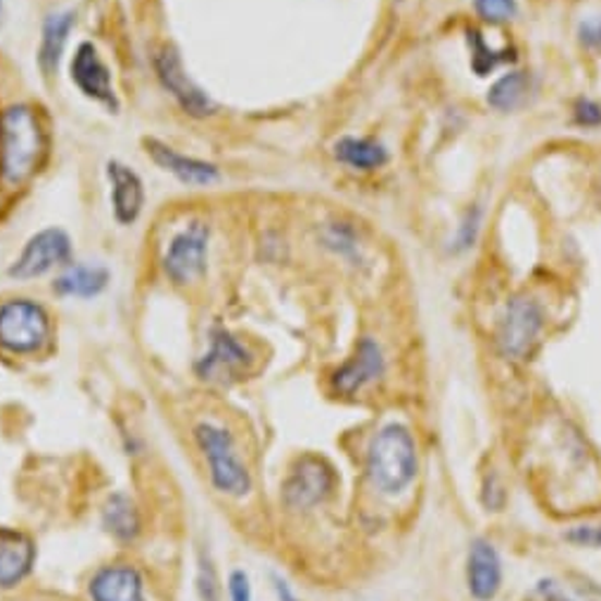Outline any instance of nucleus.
<instances>
[{"label":"nucleus","mask_w":601,"mask_h":601,"mask_svg":"<svg viewBox=\"0 0 601 601\" xmlns=\"http://www.w3.org/2000/svg\"><path fill=\"white\" fill-rule=\"evenodd\" d=\"M46 140L32 107L15 105L0 117V173L17 185L29 178L44 155Z\"/></svg>","instance_id":"nucleus-1"},{"label":"nucleus","mask_w":601,"mask_h":601,"mask_svg":"<svg viewBox=\"0 0 601 601\" xmlns=\"http://www.w3.org/2000/svg\"><path fill=\"white\" fill-rule=\"evenodd\" d=\"M368 473L386 495L402 493L417 477V447L408 426L388 424L372 438Z\"/></svg>","instance_id":"nucleus-2"},{"label":"nucleus","mask_w":601,"mask_h":601,"mask_svg":"<svg viewBox=\"0 0 601 601\" xmlns=\"http://www.w3.org/2000/svg\"><path fill=\"white\" fill-rule=\"evenodd\" d=\"M194 438H197L200 450L208 462V477H212L216 491L232 497L247 495L251 479L240 455L235 450L230 433L223 426L204 422L194 429Z\"/></svg>","instance_id":"nucleus-3"},{"label":"nucleus","mask_w":601,"mask_h":601,"mask_svg":"<svg viewBox=\"0 0 601 601\" xmlns=\"http://www.w3.org/2000/svg\"><path fill=\"white\" fill-rule=\"evenodd\" d=\"M50 337V320L29 299H12L0 305V346L10 353H36Z\"/></svg>","instance_id":"nucleus-4"},{"label":"nucleus","mask_w":601,"mask_h":601,"mask_svg":"<svg viewBox=\"0 0 601 601\" xmlns=\"http://www.w3.org/2000/svg\"><path fill=\"white\" fill-rule=\"evenodd\" d=\"M542 309L536 299L514 297L507 303L505 317L497 329V348L502 358L524 360L530 356L542 332Z\"/></svg>","instance_id":"nucleus-5"},{"label":"nucleus","mask_w":601,"mask_h":601,"mask_svg":"<svg viewBox=\"0 0 601 601\" xmlns=\"http://www.w3.org/2000/svg\"><path fill=\"white\" fill-rule=\"evenodd\" d=\"M208 256V228L202 223H192L180 230L164 256V271L176 285H190L206 273Z\"/></svg>","instance_id":"nucleus-6"},{"label":"nucleus","mask_w":601,"mask_h":601,"mask_svg":"<svg viewBox=\"0 0 601 601\" xmlns=\"http://www.w3.org/2000/svg\"><path fill=\"white\" fill-rule=\"evenodd\" d=\"M334 488V471L320 457H303L299 465L291 469L289 479L283 488L285 505L291 509H311L320 505Z\"/></svg>","instance_id":"nucleus-7"},{"label":"nucleus","mask_w":601,"mask_h":601,"mask_svg":"<svg viewBox=\"0 0 601 601\" xmlns=\"http://www.w3.org/2000/svg\"><path fill=\"white\" fill-rule=\"evenodd\" d=\"M251 353L249 348L235 339L228 329L216 327L212 332V348L197 362V372L202 380L216 384H230L249 370Z\"/></svg>","instance_id":"nucleus-8"},{"label":"nucleus","mask_w":601,"mask_h":601,"mask_svg":"<svg viewBox=\"0 0 601 601\" xmlns=\"http://www.w3.org/2000/svg\"><path fill=\"white\" fill-rule=\"evenodd\" d=\"M69 251H72V244H69V237L62 230H40L26 242L20 259L10 268V275L15 279H34L46 275L55 265H60L69 259Z\"/></svg>","instance_id":"nucleus-9"},{"label":"nucleus","mask_w":601,"mask_h":601,"mask_svg":"<svg viewBox=\"0 0 601 601\" xmlns=\"http://www.w3.org/2000/svg\"><path fill=\"white\" fill-rule=\"evenodd\" d=\"M155 67H157V74L164 83V88L169 91L178 105L183 107L188 115L192 117H206L214 111V103L212 97H208L197 83H194L183 69V60H180V55L173 50V48H164L157 60H155Z\"/></svg>","instance_id":"nucleus-10"},{"label":"nucleus","mask_w":601,"mask_h":601,"mask_svg":"<svg viewBox=\"0 0 601 601\" xmlns=\"http://www.w3.org/2000/svg\"><path fill=\"white\" fill-rule=\"evenodd\" d=\"M72 81L83 95L91 97V100L117 111L119 103L115 86H111V74L93 44H81L76 48V55L72 60Z\"/></svg>","instance_id":"nucleus-11"},{"label":"nucleus","mask_w":601,"mask_h":601,"mask_svg":"<svg viewBox=\"0 0 601 601\" xmlns=\"http://www.w3.org/2000/svg\"><path fill=\"white\" fill-rule=\"evenodd\" d=\"M386 370L384 353L376 341L362 339L356 346L353 358H348L344 365L334 372L332 388L341 396H356L360 388L376 382Z\"/></svg>","instance_id":"nucleus-12"},{"label":"nucleus","mask_w":601,"mask_h":601,"mask_svg":"<svg viewBox=\"0 0 601 601\" xmlns=\"http://www.w3.org/2000/svg\"><path fill=\"white\" fill-rule=\"evenodd\" d=\"M467 585L473 599L491 601L502 585V562L491 542L473 540L467 558Z\"/></svg>","instance_id":"nucleus-13"},{"label":"nucleus","mask_w":601,"mask_h":601,"mask_svg":"<svg viewBox=\"0 0 601 601\" xmlns=\"http://www.w3.org/2000/svg\"><path fill=\"white\" fill-rule=\"evenodd\" d=\"M93 601H145V585L133 566H105L91 578Z\"/></svg>","instance_id":"nucleus-14"},{"label":"nucleus","mask_w":601,"mask_h":601,"mask_svg":"<svg viewBox=\"0 0 601 601\" xmlns=\"http://www.w3.org/2000/svg\"><path fill=\"white\" fill-rule=\"evenodd\" d=\"M147 155L155 159V164L161 166L166 173L176 176L180 183L185 185L206 188L218 180V169L214 164L180 155V152L159 143V140H147Z\"/></svg>","instance_id":"nucleus-15"},{"label":"nucleus","mask_w":601,"mask_h":601,"mask_svg":"<svg viewBox=\"0 0 601 601\" xmlns=\"http://www.w3.org/2000/svg\"><path fill=\"white\" fill-rule=\"evenodd\" d=\"M107 176L111 183V206H115V216L119 223L129 226V223H133L140 216V212H143V183H140L135 171H131L129 166H123L119 161L107 164Z\"/></svg>","instance_id":"nucleus-16"},{"label":"nucleus","mask_w":601,"mask_h":601,"mask_svg":"<svg viewBox=\"0 0 601 601\" xmlns=\"http://www.w3.org/2000/svg\"><path fill=\"white\" fill-rule=\"evenodd\" d=\"M34 566V542L20 530L0 528V587L17 585Z\"/></svg>","instance_id":"nucleus-17"},{"label":"nucleus","mask_w":601,"mask_h":601,"mask_svg":"<svg viewBox=\"0 0 601 601\" xmlns=\"http://www.w3.org/2000/svg\"><path fill=\"white\" fill-rule=\"evenodd\" d=\"M109 283V273L103 265H72L62 277L55 283V291L62 297H76V299H93L100 293Z\"/></svg>","instance_id":"nucleus-18"},{"label":"nucleus","mask_w":601,"mask_h":601,"mask_svg":"<svg viewBox=\"0 0 601 601\" xmlns=\"http://www.w3.org/2000/svg\"><path fill=\"white\" fill-rule=\"evenodd\" d=\"M334 155L346 166L360 171H372L380 169L388 161V152L382 143L370 137H341L337 145H334Z\"/></svg>","instance_id":"nucleus-19"},{"label":"nucleus","mask_w":601,"mask_h":601,"mask_svg":"<svg viewBox=\"0 0 601 601\" xmlns=\"http://www.w3.org/2000/svg\"><path fill=\"white\" fill-rule=\"evenodd\" d=\"M72 26H74V12H69V10L55 12V15H50L46 20L44 38H40V55H38V62H40V67H44L46 74L58 69Z\"/></svg>","instance_id":"nucleus-20"},{"label":"nucleus","mask_w":601,"mask_h":601,"mask_svg":"<svg viewBox=\"0 0 601 601\" xmlns=\"http://www.w3.org/2000/svg\"><path fill=\"white\" fill-rule=\"evenodd\" d=\"M103 524L117 540H133L140 533V516L131 497L111 495L103 512Z\"/></svg>","instance_id":"nucleus-21"},{"label":"nucleus","mask_w":601,"mask_h":601,"mask_svg":"<svg viewBox=\"0 0 601 601\" xmlns=\"http://www.w3.org/2000/svg\"><path fill=\"white\" fill-rule=\"evenodd\" d=\"M530 88V79L524 72H512L497 79L493 83V88L488 91V105L497 111H512L519 107Z\"/></svg>","instance_id":"nucleus-22"},{"label":"nucleus","mask_w":601,"mask_h":601,"mask_svg":"<svg viewBox=\"0 0 601 601\" xmlns=\"http://www.w3.org/2000/svg\"><path fill=\"white\" fill-rule=\"evenodd\" d=\"M469 46H471V69L477 72V76H488L491 72H495L500 64L514 62V50L488 48L485 38L477 29L469 32Z\"/></svg>","instance_id":"nucleus-23"},{"label":"nucleus","mask_w":601,"mask_h":601,"mask_svg":"<svg viewBox=\"0 0 601 601\" xmlns=\"http://www.w3.org/2000/svg\"><path fill=\"white\" fill-rule=\"evenodd\" d=\"M473 8L491 24L509 22L516 15V0H473Z\"/></svg>","instance_id":"nucleus-24"},{"label":"nucleus","mask_w":601,"mask_h":601,"mask_svg":"<svg viewBox=\"0 0 601 601\" xmlns=\"http://www.w3.org/2000/svg\"><path fill=\"white\" fill-rule=\"evenodd\" d=\"M481 228V208H469L462 218V226H459V235L455 242V251H467L473 242H477V235Z\"/></svg>","instance_id":"nucleus-25"},{"label":"nucleus","mask_w":601,"mask_h":601,"mask_svg":"<svg viewBox=\"0 0 601 601\" xmlns=\"http://www.w3.org/2000/svg\"><path fill=\"white\" fill-rule=\"evenodd\" d=\"M197 587H200V597L202 601H220V587L216 578V568L208 558H202L200 562V576H197Z\"/></svg>","instance_id":"nucleus-26"},{"label":"nucleus","mask_w":601,"mask_h":601,"mask_svg":"<svg viewBox=\"0 0 601 601\" xmlns=\"http://www.w3.org/2000/svg\"><path fill=\"white\" fill-rule=\"evenodd\" d=\"M573 117H576L578 125L597 129V125H601V107L594 100H590V97H580L576 107H573Z\"/></svg>","instance_id":"nucleus-27"},{"label":"nucleus","mask_w":601,"mask_h":601,"mask_svg":"<svg viewBox=\"0 0 601 601\" xmlns=\"http://www.w3.org/2000/svg\"><path fill=\"white\" fill-rule=\"evenodd\" d=\"M566 540L580 548H601V526H576L568 530Z\"/></svg>","instance_id":"nucleus-28"},{"label":"nucleus","mask_w":601,"mask_h":601,"mask_svg":"<svg viewBox=\"0 0 601 601\" xmlns=\"http://www.w3.org/2000/svg\"><path fill=\"white\" fill-rule=\"evenodd\" d=\"M230 601H251V585L244 570H235L228 580Z\"/></svg>","instance_id":"nucleus-29"},{"label":"nucleus","mask_w":601,"mask_h":601,"mask_svg":"<svg viewBox=\"0 0 601 601\" xmlns=\"http://www.w3.org/2000/svg\"><path fill=\"white\" fill-rule=\"evenodd\" d=\"M580 40L585 48L601 50V20H587L580 24Z\"/></svg>","instance_id":"nucleus-30"},{"label":"nucleus","mask_w":601,"mask_h":601,"mask_svg":"<svg viewBox=\"0 0 601 601\" xmlns=\"http://www.w3.org/2000/svg\"><path fill=\"white\" fill-rule=\"evenodd\" d=\"M540 592L544 594V599H548V601H568L562 592L556 590L554 582H540Z\"/></svg>","instance_id":"nucleus-31"},{"label":"nucleus","mask_w":601,"mask_h":601,"mask_svg":"<svg viewBox=\"0 0 601 601\" xmlns=\"http://www.w3.org/2000/svg\"><path fill=\"white\" fill-rule=\"evenodd\" d=\"M275 590H277V597L283 599V601H297V599H293V594L289 592V587H287L285 580H277L275 582Z\"/></svg>","instance_id":"nucleus-32"},{"label":"nucleus","mask_w":601,"mask_h":601,"mask_svg":"<svg viewBox=\"0 0 601 601\" xmlns=\"http://www.w3.org/2000/svg\"><path fill=\"white\" fill-rule=\"evenodd\" d=\"M3 20H5V3L0 0V24H3Z\"/></svg>","instance_id":"nucleus-33"}]
</instances>
